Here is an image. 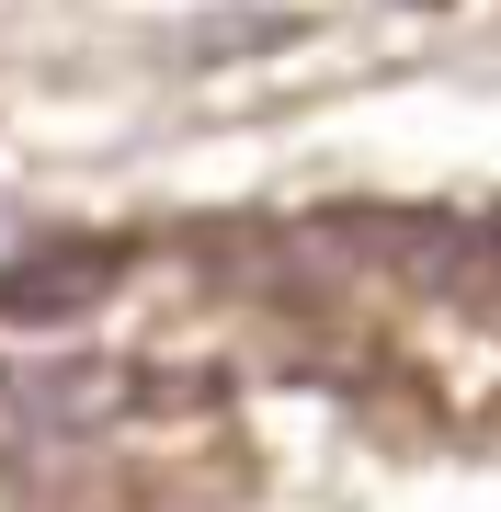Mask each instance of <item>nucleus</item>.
<instances>
[{"label":"nucleus","mask_w":501,"mask_h":512,"mask_svg":"<svg viewBox=\"0 0 501 512\" xmlns=\"http://www.w3.org/2000/svg\"><path fill=\"white\" fill-rule=\"evenodd\" d=\"M126 410H149V376L114 353H46V365H0V478L69 456V444L114 433Z\"/></svg>","instance_id":"1"},{"label":"nucleus","mask_w":501,"mask_h":512,"mask_svg":"<svg viewBox=\"0 0 501 512\" xmlns=\"http://www.w3.org/2000/svg\"><path fill=\"white\" fill-rule=\"evenodd\" d=\"M114 239H57L35 217H0V308H80L114 285Z\"/></svg>","instance_id":"2"}]
</instances>
